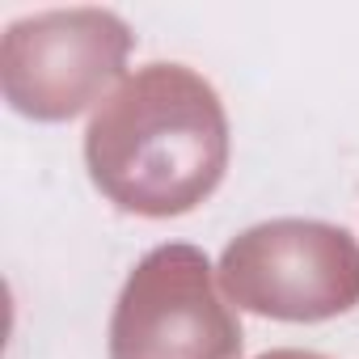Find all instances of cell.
<instances>
[{"instance_id": "obj_3", "label": "cell", "mask_w": 359, "mask_h": 359, "mask_svg": "<svg viewBox=\"0 0 359 359\" xmlns=\"http://www.w3.org/2000/svg\"><path fill=\"white\" fill-rule=\"evenodd\" d=\"M241 321L195 245L152 250L110 317V359H241Z\"/></svg>"}, {"instance_id": "obj_2", "label": "cell", "mask_w": 359, "mask_h": 359, "mask_svg": "<svg viewBox=\"0 0 359 359\" xmlns=\"http://www.w3.org/2000/svg\"><path fill=\"white\" fill-rule=\"evenodd\" d=\"M224 296L275 321H325L359 304V245L325 220H266L220 254Z\"/></svg>"}, {"instance_id": "obj_1", "label": "cell", "mask_w": 359, "mask_h": 359, "mask_svg": "<svg viewBox=\"0 0 359 359\" xmlns=\"http://www.w3.org/2000/svg\"><path fill=\"white\" fill-rule=\"evenodd\" d=\"M85 165L93 187L131 216H187L229 169L220 93L182 64H148L89 118Z\"/></svg>"}, {"instance_id": "obj_5", "label": "cell", "mask_w": 359, "mask_h": 359, "mask_svg": "<svg viewBox=\"0 0 359 359\" xmlns=\"http://www.w3.org/2000/svg\"><path fill=\"white\" fill-rule=\"evenodd\" d=\"M258 359H325V355H317V351H296V346H287V351H266V355H258Z\"/></svg>"}, {"instance_id": "obj_4", "label": "cell", "mask_w": 359, "mask_h": 359, "mask_svg": "<svg viewBox=\"0 0 359 359\" xmlns=\"http://www.w3.org/2000/svg\"><path fill=\"white\" fill-rule=\"evenodd\" d=\"M131 51V30L106 9L39 13L9 26L0 43V89L9 106L60 123L93 106L118 76Z\"/></svg>"}]
</instances>
